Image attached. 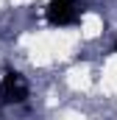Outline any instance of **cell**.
Here are the masks:
<instances>
[{
    "label": "cell",
    "mask_w": 117,
    "mask_h": 120,
    "mask_svg": "<svg viewBox=\"0 0 117 120\" xmlns=\"http://www.w3.org/2000/svg\"><path fill=\"white\" fill-rule=\"evenodd\" d=\"M112 50H114V53H117V42H114V45H112Z\"/></svg>",
    "instance_id": "obj_3"
},
{
    "label": "cell",
    "mask_w": 117,
    "mask_h": 120,
    "mask_svg": "<svg viewBox=\"0 0 117 120\" xmlns=\"http://www.w3.org/2000/svg\"><path fill=\"white\" fill-rule=\"evenodd\" d=\"M28 101V81L20 70H6V75L0 78V103L14 106V103H25Z\"/></svg>",
    "instance_id": "obj_1"
},
{
    "label": "cell",
    "mask_w": 117,
    "mask_h": 120,
    "mask_svg": "<svg viewBox=\"0 0 117 120\" xmlns=\"http://www.w3.org/2000/svg\"><path fill=\"white\" fill-rule=\"evenodd\" d=\"M45 17L53 28H67V25L78 22L81 8L75 6V0H50L48 8H45Z\"/></svg>",
    "instance_id": "obj_2"
}]
</instances>
